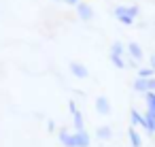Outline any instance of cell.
<instances>
[{
  "mask_svg": "<svg viewBox=\"0 0 155 147\" xmlns=\"http://www.w3.org/2000/svg\"><path fill=\"white\" fill-rule=\"evenodd\" d=\"M115 17L123 26H132L134 19L138 17V7L136 5H119V7H115Z\"/></svg>",
  "mask_w": 155,
  "mask_h": 147,
  "instance_id": "obj_1",
  "label": "cell"
},
{
  "mask_svg": "<svg viewBox=\"0 0 155 147\" xmlns=\"http://www.w3.org/2000/svg\"><path fill=\"white\" fill-rule=\"evenodd\" d=\"M134 90L136 92H142V94H147V92H155V77H151V79H136L134 81Z\"/></svg>",
  "mask_w": 155,
  "mask_h": 147,
  "instance_id": "obj_2",
  "label": "cell"
},
{
  "mask_svg": "<svg viewBox=\"0 0 155 147\" xmlns=\"http://www.w3.org/2000/svg\"><path fill=\"white\" fill-rule=\"evenodd\" d=\"M72 145L74 147H89L91 145V138L85 130H74L72 132Z\"/></svg>",
  "mask_w": 155,
  "mask_h": 147,
  "instance_id": "obj_3",
  "label": "cell"
},
{
  "mask_svg": "<svg viewBox=\"0 0 155 147\" xmlns=\"http://www.w3.org/2000/svg\"><path fill=\"white\" fill-rule=\"evenodd\" d=\"M96 111L100 113V115H110V102H108V98L106 96H98L96 98Z\"/></svg>",
  "mask_w": 155,
  "mask_h": 147,
  "instance_id": "obj_4",
  "label": "cell"
},
{
  "mask_svg": "<svg viewBox=\"0 0 155 147\" xmlns=\"http://www.w3.org/2000/svg\"><path fill=\"white\" fill-rule=\"evenodd\" d=\"M77 13H79V17H81L83 22H89V19L94 17V9H91L87 2H79V5H77Z\"/></svg>",
  "mask_w": 155,
  "mask_h": 147,
  "instance_id": "obj_5",
  "label": "cell"
},
{
  "mask_svg": "<svg viewBox=\"0 0 155 147\" xmlns=\"http://www.w3.org/2000/svg\"><path fill=\"white\" fill-rule=\"evenodd\" d=\"M70 73H72L77 79H87V77H89V70H87L81 62H70Z\"/></svg>",
  "mask_w": 155,
  "mask_h": 147,
  "instance_id": "obj_6",
  "label": "cell"
},
{
  "mask_svg": "<svg viewBox=\"0 0 155 147\" xmlns=\"http://www.w3.org/2000/svg\"><path fill=\"white\" fill-rule=\"evenodd\" d=\"M130 117H132V126H142V128L147 130V119H144V115H140L136 109H132V111H130Z\"/></svg>",
  "mask_w": 155,
  "mask_h": 147,
  "instance_id": "obj_7",
  "label": "cell"
},
{
  "mask_svg": "<svg viewBox=\"0 0 155 147\" xmlns=\"http://www.w3.org/2000/svg\"><path fill=\"white\" fill-rule=\"evenodd\" d=\"M127 51L134 60H142V47L138 43H127Z\"/></svg>",
  "mask_w": 155,
  "mask_h": 147,
  "instance_id": "obj_8",
  "label": "cell"
},
{
  "mask_svg": "<svg viewBox=\"0 0 155 147\" xmlns=\"http://www.w3.org/2000/svg\"><path fill=\"white\" fill-rule=\"evenodd\" d=\"M127 134H130V143H132V147H142V138H140V134L136 132L134 126L127 130Z\"/></svg>",
  "mask_w": 155,
  "mask_h": 147,
  "instance_id": "obj_9",
  "label": "cell"
},
{
  "mask_svg": "<svg viewBox=\"0 0 155 147\" xmlns=\"http://www.w3.org/2000/svg\"><path fill=\"white\" fill-rule=\"evenodd\" d=\"M144 119H147V132L155 134V113L147 111V113H144Z\"/></svg>",
  "mask_w": 155,
  "mask_h": 147,
  "instance_id": "obj_10",
  "label": "cell"
},
{
  "mask_svg": "<svg viewBox=\"0 0 155 147\" xmlns=\"http://www.w3.org/2000/svg\"><path fill=\"white\" fill-rule=\"evenodd\" d=\"M96 136H98V138H104V141H106V138H110V136H113L110 126H100V128L96 130Z\"/></svg>",
  "mask_w": 155,
  "mask_h": 147,
  "instance_id": "obj_11",
  "label": "cell"
},
{
  "mask_svg": "<svg viewBox=\"0 0 155 147\" xmlns=\"http://www.w3.org/2000/svg\"><path fill=\"white\" fill-rule=\"evenodd\" d=\"M60 143H62L64 147H74V145H72V134L66 132V130H60Z\"/></svg>",
  "mask_w": 155,
  "mask_h": 147,
  "instance_id": "obj_12",
  "label": "cell"
},
{
  "mask_svg": "<svg viewBox=\"0 0 155 147\" xmlns=\"http://www.w3.org/2000/svg\"><path fill=\"white\" fill-rule=\"evenodd\" d=\"M144 100H147V111L155 113V92H147L144 94Z\"/></svg>",
  "mask_w": 155,
  "mask_h": 147,
  "instance_id": "obj_13",
  "label": "cell"
},
{
  "mask_svg": "<svg viewBox=\"0 0 155 147\" xmlns=\"http://www.w3.org/2000/svg\"><path fill=\"white\" fill-rule=\"evenodd\" d=\"M138 77H140V79H151V77H155V68H153V66L140 68V70H138Z\"/></svg>",
  "mask_w": 155,
  "mask_h": 147,
  "instance_id": "obj_14",
  "label": "cell"
},
{
  "mask_svg": "<svg viewBox=\"0 0 155 147\" xmlns=\"http://www.w3.org/2000/svg\"><path fill=\"white\" fill-rule=\"evenodd\" d=\"M72 117H74V130H85L83 128V115H81V111H74Z\"/></svg>",
  "mask_w": 155,
  "mask_h": 147,
  "instance_id": "obj_15",
  "label": "cell"
},
{
  "mask_svg": "<svg viewBox=\"0 0 155 147\" xmlns=\"http://www.w3.org/2000/svg\"><path fill=\"white\" fill-rule=\"evenodd\" d=\"M110 62H113L117 68H125V60H123V56H115V53H110Z\"/></svg>",
  "mask_w": 155,
  "mask_h": 147,
  "instance_id": "obj_16",
  "label": "cell"
},
{
  "mask_svg": "<svg viewBox=\"0 0 155 147\" xmlns=\"http://www.w3.org/2000/svg\"><path fill=\"white\" fill-rule=\"evenodd\" d=\"M110 53H115V56H123V53H125V51H123V43L115 41L113 47H110Z\"/></svg>",
  "mask_w": 155,
  "mask_h": 147,
  "instance_id": "obj_17",
  "label": "cell"
},
{
  "mask_svg": "<svg viewBox=\"0 0 155 147\" xmlns=\"http://www.w3.org/2000/svg\"><path fill=\"white\" fill-rule=\"evenodd\" d=\"M64 2H66V5H72V7H77V5H79V0H64Z\"/></svg>",
  "mask_w": 155,
  "mask_h": 147,
  "instance_id": "obj_18",
  "label": "cell"
},
{
  "mask_svg": "<svg viewBox=\"0 0 155 147\" xmlns=\"http://www.w3.org/2000/svg\"><path fill=\"white\" fill-rule=\"evenodd\" d=\"M153 64H155V56H153Z\"/></svg>",
  "mask_w": 155,
  "mask_h": 147,
  "instance_id": "obj_19",
  "label": "cell"
}]
</instances>
